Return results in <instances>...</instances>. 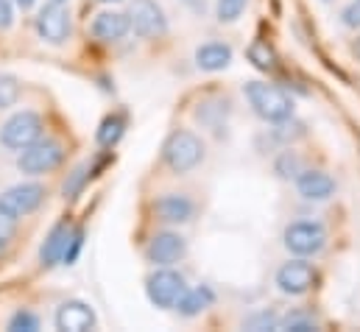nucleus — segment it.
<instances>
[{
  "mask_svg": "<svg viewBox=\"0 0 360 332\" xmlns=\"http://www.w3.org/2000/svg\"><path fill=\"white\" fill-rule=\"evenodd\" d=\"M246 101L255 109V115L263 117L266 123H279V120L293 117V98L282 87H276V84H269V82L246 84Z\"/></svg>",
  "mask_w": 360,
  "mask_h": 332,
  "instance_id": "f257e3e1",
  "label": "nucleus"
},
{
  "mask_svg": "<svg viewBox=\"0 0 360 332\" xmlns=\"http://www.w3.org/2000/svg\"><path fill=\"white\" fill-rule=\"evenodd\" d=\"M162 160L171 167V173L184 176L204 162V143L190 129H176L162 146Z\"/></svg>",
  "mask_w": 360,
  "mask_h": 332,
  "instance_id": "f03ea898",
  "label": "nucleus"
},
{
  "mask_svg": "<svg viewBox=\"0 0 360 332\" xmlns=\"http://www.w3.org/2000/svg\"><path fill=\"white\" fill-rule=\"evenodd\" d=\"M42 129H45L42 117L31 109H22L0 126V146L8 151H22L42 137Z\"/></svg>",
  "mask_w": 360,
  "mask_h": 332,
  "instance_id": "7ed1b4c3",
  "label": "nucleus"
},
{
  "mask_svg": "<svg viewBox=\"0 0 360 332\" xmlns=\"http://www.w3.org/2000/svg\"><path fill=\"white\" fill-rule=\"evenodd\" d=\"M42 201H45V187L42 184H37V181L14 184V187L0 193V215L8 218V221H20V218L37 212Z\"/></svg>",
  "mask_w": 360,
  "mask_h": 332,
  "instance_id": "20e7f679",
  "label": "nucleus"
},
{
  "mask_svg": "<svg viewBox=\"0 0 360 332\" xmlns=\"http://www.w3.org/2000/svg\"><path fill=\"white\" fill-rule=\"evenodd\" d=\"M62 160H65V148L56 140H37L28 148H22V154L17 157V167L25 176H42L56 170Z\"/></svg>",
  "mask_w": 360,
  "mask_h": 332,
  "instance_id": "39448f33",
  "label": "nucleus"
},
{
  "mask_svg": "<svg viewBox=\"0 0 360 332\" xmlns=\"http://www.w3.org/2000/svg\"><path fill=\"white\" fill-rule=\"evenodd\" d=\"M282 241H285V249L290 251V254H296V257H313V254H319V251L324 249L327 229L319 221H293L285 229Z\"/></svg>",
  "mask_w": 360,
  "mask_h": 332,
  "instance_id": "423d86ee",
  "label": "nucleus"
},
{
  "mask_svg": "<svg viewBox=\"0 0 360 332\" xmlns=\"http://www.w3.org/2000/svg\"><path fill=\"white\" fill-rule=\"evenodd\" d=\"M187 290L184 285V276L171 271V265H160V271H154L148 279H146V293L151 299V305L162 307V310H171L176 307L179 296Z\"/></svg>",
  "mask_w": 360,
  "mask_h": 332,
  "instance_id": "0eeeda50",
  "label": "nucleus"
},
{
  "mask_svg": "<svg viewBox=\"0 0 360 332\" xmlns=\"http://www.w3.org/2000/svg\"><path fill=\"white\" fill-rule=\"evenodd\" d=\"M129 23L140 39H157L168 31V17L157 0H131Z\"/></svg>",
  "mask_w": 360,
  "mask_h": 332,
  "instance_id": "6e6552de",
  "label": "nucleus"
},
{
  "mask_svg": "<svg viewBox=\"0 0 360 332\" xmlns=\"http://www.w3.org/2000/svg\"><path fill=\"white\" fill-rule=\"evenodd\" d=\"M37 31L48 45H62L70 39V11L65 3H48L37 14Z\"/></svg>",
  "mask_w": 360,
  "mask_h": 332,
  "instance_id": "1a4fd4ad",
  "label": "nucleus"
},
{
  "mask_svg": "<svg viewBox=\"0 0 360 332\" xmlns=\"http://www.w3.org/2000/svg\"><path fill=\"white\" fill-rule=\"evenodd\" d=\"M274 282H276V288H279L285 296H304V293L316 285V268H313L304 257H299V260L285 262V265L276 271Z\"/></svg>",
  "mask_w": 360,
  "mask_h": 332,
  "instance_id": "9d476101",
  "label": "nucleus"
},
{
  "mask_svg": "<svg viewBox=\"0 0 360 332\" xmlns=\"http://www.w3.org/2000/svg\"><path fill=\"white\" fill-rule=\"evenodd\" d=\"M184 251L187 243L179 232H157L146 246V257L154 265H174L184 257Z\"/></svg>",
  "mask_w": 360,
  "mask_h": 332,
  "instance_id": "9b49d317",
  "label": "nucleus"
},
{
  "mask_svg": "<svg viewBox=\"0 0 360 332\" xmlns=\"http://www.w3.org/2000/svg\"><path fill=\"white\" fill-rule=\"evenodd\" d=\"M56 330L62 332H87L95 327V310H92L87 302H79V299H73V302H65V305H59V310H56Z\"/></svg>",
  "mask_w": 360,
  "mask_h": 332,
  "instance_id": "f8f14e48",
  "label": "nucleus"
},
{
  "mask_svg": "<svg viewBox=\"0 0 360 332\" xmlns=\"http://www.w3.org/2000/svg\"><path fill=\"white\" fill-rule=\"evenodd\" d=\"M296 190L307 201H327L335 193V179L324 170H299Z\"/></svg>",
  "mask_w": 360,
  "mask_h": 332,
  "instance_id": "ddd939ff",
  "label": "nucleus"
},
{
  "mask_svg": "<svg viewBox=\"0 0 360 332\" xmlns=\"http://www.w3.org/2000/svg\"><path fill=\"white\" fill-rule=\"evenodd\" d=\"M90 31L98 42H120L131 31V23H129V14L123 11H101L92 20Z\"/></svg>",
  "mask_w": 360,
  "mask_h": 332,
  "instance_id": "4468645a",
  "label": "nucleus"
},
{
  "mask_svg": "<svg viewBox=\"0 0 360 332\" xmlns=\"http://www.w3.org/2000/svg\"><path fill=\"white\" fill-rule=\"evenodd\" d=\"M154 212L162 224H187L195 212V204L181 193H165L154 201Z\"/></svg>",
  "mask_w": 360,
  "mask_h": 332,
  "instance_id": "2eb2a0df",
  "label": "nucleus"
},
{
  "mask_svg": "<svg viewBox=\"0 0 360 332\" xmlns=\"http://www.w3.org/2000/svg\"><path fill=\"white\" fill-rule=\"evenodd\" d=\"M229 62H232V48L224 42H204L195 51V65L204 73H218V70L229 68Z\"/></svg>",
  "mask_w": 360,
  "mask_h": 332,
  "instance_id": "dca6fc26",
  "label": "nucleus"
},
{
  "mask_svg": "<svg viewBox=\"0 0 360 332\" xmlns=\"http://www.w3.org/2000/svg\"><path fill=\"white\" fill-rule=\"evenodd\" d=\"M70 226L68 224H56L53 229H51V235L45 238V243H42V249H39V262H42V268H53L56 262H62V257H65V249H68V241H70Z\"/></svg>",
  "mask_w": 360,
  "mask_h": 332,
  "instance_id": "f3484780",
  "label": "nucleus"
},
{
  "mask_svg": "<svg viewBox=\"0 0 360 332\" xmlns=\"http://www.w3.org/2000/svg\"><path fill=\"white\" fill-rule=\"evenodd\" d=\"M212 302H215V293H212L207 285H201V288H190V290H184V293L179 296V302H176V313L184 316V319H193V316L204 313Z\"/></svg>",
  "mask_w": 360,
  "mask_h": 332,
  "instance_id": "a211bd4d",
  "label": "nucleus"
},
{
  "mask_svg": "<svg viewBox=\"0 0 360 332\" xmlns=\"http://www.w3.org/2000/svg\"><path fill=\"white\" fill-rule=\"evenodd\" d=\"M123 132H126V117L123 115H109V117L101 120V126L95 132V140H98V146L112 148V146H117V140L123 137Z\"/></svg>",
  "mask_w": 360,
  "mask_h": 332,
  "instance_id": "6ab92c4d",
  "label": "nucleus"
},
{
  "mask_svg": "<svg viewBox=\"0 0 360 332\" xmlns=\"http://www.w3.org/2000/svg\"><path fill=\"white\" fill-rule=\"evenodd\" d=\"M6 330L8 332H37L39 330V316L31 313V310H17V313L8 319Z\"/></svg>",
  "mask_w": 360,
  "mask_h": 332,
  "instance_id": "aec40b11",
  "label": "nucleus"
},
{
  "mask_svg": "<svg viewBox=\"0 0 360 332\" xmlns=\"http://www.w3.org/2000/svg\"><path fill=\"white\" fill-rule=\"evenodd\" d=\"M246 3L249 0H218L215 3V17L221 23H235L243 11H246Z\"/></svg>",
  "mask_w": 360,
  "mask_h": 332,
  "instance_id": "412c9836",
  "label": "nucleus"
},
{
  "mask_svg": "<svg viewBox=\"0 0 360 332\" xmlns=\"http://www.w3.org/2000/svg\"><path fill=\"white\" fill-rule=\"evenodd\" d=\"M249 59H252L255 68H260V70H274V62H276V56H274V51L269 48V42H255V45L249 48Z\"/></svg>",
  "mask_w": 360,
  "mask_h": 332,
  "instance_id": "4be33fe9",
  "label": "nucleus"
},
{
  "mask_svg": "<svg viewBox=\"0 0 360 332\" xmlns=\"http://www.w3.org/2000/svg\"><path fill=\"white\" fill-rule=\"evenodd\" d=\"M279 327L290 332H313V330H319V321H316L313 316H307V313H293V316H288L285 321H279Z\"/></svg>",
  "mask_w": 360,
  "mask_h": 332,
  "instance_id": "5701e85b",
  "label": "nucleus"
},
{
  "mask_svg": "<svg viewBox=\"0 0 360 332\" xmlns=\"http://www.w3.org/2000/svg\"><path fill=\"white\" fill-rule=\"evenodd\" d=\"M20 98V84L14 76H0V109L14 106Z\"/></svg>",
  "mask_w": 360,
  "mask_h": 332,
  "instance_id": "b1692460",
  "label": "nucleus"
},
{
  "mask_svg": "<svg viewBox=\"0 0 360 332\" xmlns=\"http://www.w3.org/2000/svg\"><path fill=\"white\" fill-rule=\"evenodd\" d=\"M87 170H90L87 165H79L73 173H70V179H68V181H65V187H62V190H65V196H70V198H76V196H79V190H82V187H84V181L90 179V173H87Z\"/></svg>",
  "mask_w": 360,
  "mask_h": 332,
  "instance_id": "393cba45",
  "label": "nucleus"
},
{
  "mask_svg": "<svg viewBox=\"0 0 360 332\" xmlns=\"http://www.w3.org/2000/svg\"><path fill=\"white\" fill-rule=\"evenodd\" d=\"M246 327L249 330H276L279 327V319L274 313H269V310H260V313H255V316L246 319Z\"/></svg>",
  "mask_w": 360,
  "mask_h": 332,
  "instance_id": "a878e982",
  "label": "nucleus"
},
{
  "mask_svg": "<svg viewBox=\"0 0 360 332\" xmlns=\"http://www.w3.org/2000/svg\"><path fill=\"white\" fill-rule=\"evenodd\" d=\"M82 246H84V232H82V229H73V232H70V241H68V249H65V257H62V262H65V265H73V262L79 260Z\"/></svg>",
  "mask_w": 360,
  "mask_h": 332,
  "instance_id": "bb28decb",
  "label": "nucleus"
},
{
  "mask_svg": "<svg viewBox=\"0 0 360 332\" xmlns=\"http://www.w3.org/2000/svg\"><path fill=\"white\" fill-rule=\"evenodd\" d=\"M276 173H279L282 179L299 176V157H296V154H290V151H285V154L279 157V162H276Z\"/></svg>",
  "mask_w": 360,
  "mask_h": 332,
  "instance_id": "cd10ccee",
  "label": "nucleus"
},
{
  "mask_svg": "<svg viewBox=\"0 0 360 332\" xmlns=\"http://www.w3.org/2000/svg\"><path fill=\"white\" fill-rule=\"evenodd\" d=\"M341 23L347 28H360V0H352L344 11H341Z\"/></svg>",
  "mask_w": 360,
  "mask_h": 332,
  "instance_id": "c85d7f7f",
  "label": "nucleus"
},
{
  "mask_svg": "<svg viewBox=\"0 0 360 332\" xmlns=\"http://www.w3.org/2000/svg\"><path fill=\"white\" fill-rule=\"evenodd\" d=\"M14 23V0H0V31L11 28Z\"/></svg>",
  "mask_w": 360,
  "mask_h": 332,
  "instance_id": "c756f323",
  "label": "nucleus"
},
{
  "mask_svg": "<svg viewBox=\"0 0 360 332\" xmlns=\"http://www.w3.org/2000/svg\"><path fill=\"white\" fill-rule=\"evenodd\" d=\"M11 238H14V221H8V218L0 215V241L8 243Z\"/></svg>",
  "mask_w": 360,
  "mask_h": 332,
  "instance_id": "7c9ffc66",
  "label": "nucleus"
},
{
  "mask_svg": "<svg viewBox=\"0 0 360 332\" xmlns=\"http://www.w3.org/2000/svg\"><path fill=\"white\" fill-rule=\"evenodd\" d=\"M34 3H37V0H14V6H17V8H22V11H28Z\"/></svg>",
  "mask_w": 360,
  "mask_h": 332,
  "instance_id": "2f4dec72",
  "label": "nucleus"
},
{
  "mask_svg": "<svg viewBox=\"0 0 360 332\" xmlns=\"http://www.w3.org/2000/svg\"><path fill=\"white\" fill-rule=\"evenodd\" d=\"M352 56H355V59H360V37L352 42Z\"/></svg>",
  "mask_w": 360,
  "mask_h": 332,
  "instance_id": "473e14b6",
  "label": "nucleus"
},
{
  "mask_svg": "<svg viewBox=\"0 0 360 332\" xmlns=\"http://www.w3.org/2000/svg\"><path fill=\"white\" fill-rule=\"evenodd\" d=\"M6 246H8V243H3V241H0V254H3V249H6Z\"/></svg>",
  "mask_w": 360,
  "mask_h": 332,
  "instance_id": "72a5a7b5",
  "label": "nucleus"
},
{
  "mask_svg": "<svg viewBox=\"0 0 360 332\" xmlns=\"http://www.w3.org/2000/svg\"><path fill=\"white\" fill-rule=\"evenodd\" d=\"M53 3H68V0H53Z\"/></svg>",
  "mask_w": 360,
  "mask_h": 332,
  "instance_id": "f704fd0d",
  "label": "nucleus"
},
{
  "mask_svg": "<svg viewBox=\"0 0 360 332\" xmlns=\"http://www.w3.org/2000/svg\"><path fill=\"white\" fill-rule=\"evenodd\" d=\"M101 3H112V0H101Z\"/></svg>",
  "mask_w": 360,
  "mask_h": 332,
  "instance_id": "c9c22d12",
  "label": "nucleus"
}]
</instances>
